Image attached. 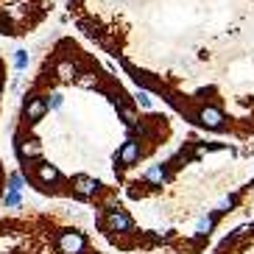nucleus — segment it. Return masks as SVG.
<instances>
[{"label": "nucleus", "mask_w": 254, "mask_h": 254, "mask_svg": "<svg viewBox=\"0 0 254 254\" xmlns=\"http://www.w3.org/2000/svg\"><path fill=\"white\" fill-rule=\"evenodd\" d=\"M6 87H8V64L6 59L0 56V115H3V98H6ZM6 165H3V157H0V201H3V193H6Z\"/></svg>", "instance_id": "5"}, {"label": "nucleus", "mask_w": 254, "mask_h": 254, "mask_svg": "<svg viewBox=\"0 0 254 254\" xmlns=\"http://www.w3.org/2000/svg\"><path fill=\"white\" fill-rule=\"evenodd\" d=\"M67 14L187 126L254 142V0H67Z\"/></svg>", "instance_id": "2"}, {"label": "nucleus", "mask_w": 254, "mask_h": 254, "mask_svg": "<svg viewBox=\"0 0 254 254\" xmlns=\"http://www.w3.org/2000/svg\"><path fill=\"white\" fill-rule=\"evenodd\" d=\"M11 148L34 193L92 209V235L118 254H207L254 204V142L187 126L78 37L34 70Z\"/></svg>", "instance_id": "1"}, {"label": "nucleus", "mask_w": 254, "mask_h": 254, "mask_svg": "<svg viewBox=\"0 0 254 254\" xmlns=\"http://www.w3.org/2000/svg\"><path fill=\"white\" fill-rule=\"evenodd\" d=\"M56 0H0V37H28L53 14Z\"/></svg>", "instance_id": "4"}, {"label": "nucleus", "mask_w": 254, "mask_h": 254, "mask_svg": "<svg viewBox=\"0 0 254 254\" xmlns=\"http://www.w3.org/2000/svg\"><path fill=\"white\" fill-rule=\"evenodd\" d=\"M0 254H118L64 212H20L0 218ZM207 254H254V221L224 232Z\"/></svg>", "instance_id": "3"}]
</instances>
